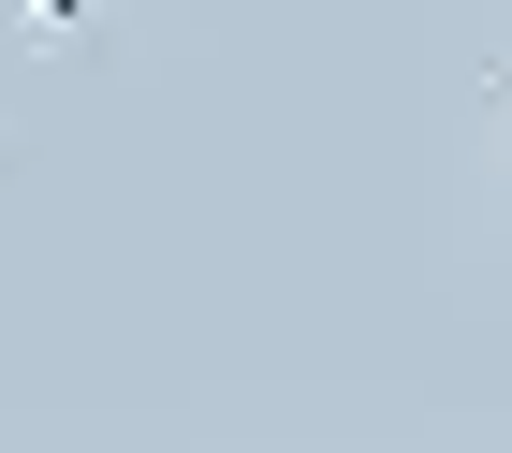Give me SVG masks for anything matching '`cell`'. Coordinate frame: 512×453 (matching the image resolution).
<instances>
[{"mask_svg": "<svg viewBox=\"0 0 512 453\" xmlns=\"http://www.w3.org/2000/svg\"><path fill=\"white\" fill-rule=\"evenodd\" d=\"M15 15H30V44H88L103 30V0H15Z\"/></svg>", "mask_w": 512, "mask_h": 453, "instance_id": "obj_1", "label": "cell"}]
</instances>
